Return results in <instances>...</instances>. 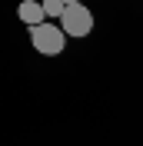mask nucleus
<instances>
[{
    "label": "nucleus",
    "mask_w": 143,
    "mask_h": 146,
    "mask_svg": "<svg viewBox=\"0 0 143 146\" xmlns=\"http://www.w3.org/2000/svg\"><path fill=\"white\" fill-rule=\"evenodd\" d=\"M30 40H33V50L43 56H57L63 50V43H67V33H63V27H57V23H40V27L30 30Z\"/></svg>",
    "instance_id": "1"
},
{
    "label": "nucleus",
    "mask_w": 143,
    "mask_h": 146,
    "mask_svg": "<svg viewBox=\"0 0 143 146\" xmlns=\"http://www.w3.org/2000/svg\"><path fill=\"white\" fill-rule=\"evenodd\" d=\"M60 20H63V33L67 36H90V30H93V13L83 7V3L67 7Z\"/></svg>",
    "instance_id": "2"
},
{
    "label": "nucleus",
    "mask_w": 143,
    "mask_h": 146,
    "mask_svg": "<svg viewBox=\"0 0 143 146\" xmlns=\"http://www.w3.org/2000/svg\"><path fill=\"white\" fill-rule=\"evenodd\" d=\"M20 20H23V23H30V30L33 27H40V23H47V13H43V3H37V0H23V3H20Z\"/></svg>",
    "instance_id": "3"
},
{
    "label": "nucleus",
    "mask_w": 143,
    "mask_h": 146,
    "mask_svg": "<svg viewBox=\"0 0 143 146\" xmlns=\"http://www.w3.org/2000/svg\"><path fill=\"white\" fill-rule=\"evenodd\" d=\"M40 3H43V13H47V17H63V10H67L63 0H40Z\"/></svg>",
    "instance_id": "4"
},
{
    "label": "nucleus",
    "mask_w": 143,
    "mask_h": 146,
    "mask_svg": "<svg viewBox=\"0 0 143 146\" xmlns=\"http://www.w3.org/2000/svg\"><path fill=\"white\" fill-rule=\"evenodd\" d=\"M63 3H67V7H73V3H80V0H63Z\"/></svg>",
    "instance_id": "5"
}]
</instances>
